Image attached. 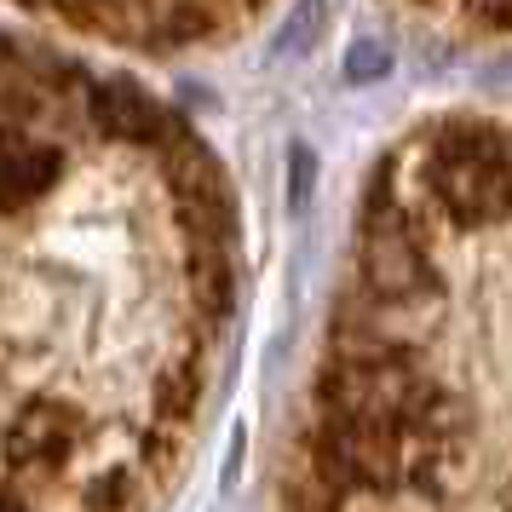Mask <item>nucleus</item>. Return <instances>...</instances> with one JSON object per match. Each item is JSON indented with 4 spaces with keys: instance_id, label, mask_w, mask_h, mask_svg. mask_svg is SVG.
Listing matches in <instances>:
<instances>
[{
    "instance_id": "f257e3e1",
    "label": "nucleus",
    "mask_w": 512,
    "mask_h": 512,
    "mask_svg": "<svg viewBox=\"0 0 512 512\" xmlns=\"http://www.w3.org/2000/svg\"><path fill=\"white\" fill-rule=\"evenodd\" d=\"M317 420L340 426H455L472 420L432 374L415 363V351H334V363L317 374Z\"/></svg>"
},
{
    "instance_id": "f03ea898",
    "label": "nucleus",
    "mask_w": 512,
    "mask_h": 512,
    "mask_svg": "<svg viewBox=\"0 0 512 512\" xmlns=\"http://www.w3.org/2000/svg\"><path fill=\"white\" fill-rule=\"evenodd\" d=\"M415 190H420L415 208L438 213L443 225H461V231L512 219L507 133L478 127V121H461V127L432 133L415 156Z\"/></svg>"
},
{
    "instance_id": "7ed1b4c3",
    "label": "nucleus",
    "mask_w": 512,
    "mask_h": 512,
    "mask_svg": "<svg viewBox=\"0 0 512 512\" xmlns=\"http://www.w3.org/2000/svg\"><path fill=\"white\" fill-rule=\"evenodd\" d=\"M357 282H363V300H374V305L420 311L426 300H438L432 242H426L420 208L403 202L392 167H380V179H374V190H369V208H363V231H357Z\"/></svg>"
},
{
    "instance_id": "20e7f679",
    "label": "nucleus",
    "mask_w": 512,
    "mask_h": 512,
    "mask_svg": "<svg viewBox=\"0 0 512 512\" xmlns=\"http://www.w3.org/2000/svg\"><path fill=\"white\" fill-rule=\"evenodd\" d=\"M41 18L162 52V47H190V41H219L225 29L254 24V6H47Z\"/></svg>"
},
{
    "instance_id": "39448f33",
    "label": "nucleus",
    "mask_w": 512,
    "mask_h": 512,
    "mask_svg": "<svg viewBox=\"0 0 512 512\" xmlns=\"http://www.w3.org/2000/svg\"><path fill=\"white\" fill-rule=\"evenodd\" d=\"M386 64H392V58H386L380 47H369V41H363V47L351 52L346 70H351V81H363V75H386Z\"/></svg>"
},
{
    "instance_id": "423d86ee",
    "label": "nucleus",
    "mask_w": 512,
    "mask_h": 512,
    "mask_svg": "<svg viewBox=\"0 0 512 512\" xmlns=\"http://www.w3.org/2000/svg\"><path fill=\"white\" fill-rule=\"evenodd\" d=\"M501 512H512V484H507V507H501Z\"/></svg>"
}]
</instances>
